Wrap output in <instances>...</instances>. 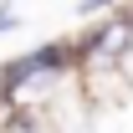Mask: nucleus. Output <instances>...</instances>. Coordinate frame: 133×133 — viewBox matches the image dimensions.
Segmentation results:
<instances>
[{
  "label": "nucleus",
  "instance_id": "nucleus-1",
  "mask_svg": "<svg viewBox=\"0 0 133 133\" xmlns=\"http://www.w3.org/2000/svg\"><path fill=\"white\" fill-rule=\"evenodd\" d=\"M72 51H77V72H108V66H123L133 51V5H118L102 21L82 26L72 36Z\"/></svg>",
  "mask_w": 133,
  "mask_h": 133
},
{
  "label": "nucleus",
  "instance_id": "nucleus-3",
  "mask_svg": "<svg viewBox=\"0 0 133 133\" xmlns=\"http://www.w3.org/2000/svg\"><path fill=\"white\" fill-rule=\"evenodd\" d=\"M118 5H123V0H82V16H108Z\"/></svg>",
  "mask_w": 133,
  "mask_h": 133
},
{
  "label": "nucleus",
  "instance_id": "nucleus-2",
  "mask_svg": "<svg viewBox=\"0 0 133 133\" xmlns=\"http://www.w3.org/2000/svg\"><path fill=\"white\" fill-rule=\"evenodd\" d=\"M16 21H21V10L10 5V0H0V36H5V31H16Z\"/></svg>",
  "mask_w": 133,
  "mask_h": 133
}]
</instances>
